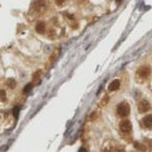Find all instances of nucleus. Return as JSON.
Wrapping results in <instances>:
<instances>
[{"label": "nucleus", "mask_w": 152, "mask_h": 152, "mask_svg": "<svg viewBox=\"0 0 152 152\" xmlns=\"http://www.w3.org/2000/svg\"><path fill=\"white\" fill-rule=\"evenodd\" d=\"M117 113L120 117L128 116L130 113V106L127 102H122L117 107Z\"/></svg>", "instance_id": "f257e3e1"}, {"label": "nucleus", "mask_w": 152, "mask_h": 152, "mask_svg": "<svg viewBox=\"0 0 152 152\" xmlns=\"http://www.w3.org/2000/svg\"><path fill=\"white\" fill-rule=\"evenodd\" d=\"M151 70L149 66H143L140 67L137 71V77L142 80H145L151 75Z\"/></svg>", "instance_id": "f03ea898"}, {"label": "nucleus", "mask_w": 152, "mask_h": 152, "mask_svg": "<svg viewBox=\"0 0 152 152\" xmlns=\"http://www.w3.org/2000/svg\"><path fill=\"white\" fill-rule=\"evenodd\" d=\"M150 104L146 100H142L139 102L138 105V112L140 113H146L150 110Z\"/></svg>", "instance_id": "7ed1b4c3"}, {"label": "nucleus", "mask_w": 152, "mask_h": 152, "mask_svg": "<svg viewBox=\"0 0 152 152\" xmlns=\"http://www.w3.org/2000/svg\"><path fill=\"white\" fill-rule=\"evenodd\" d=\"M119 129L123 132L127 133L132 130V123L128 119H125L119 124Z\"/></svg>", "instance_id": "20e7f679"}, {"label": "nucleus", "mask_w": 152, "mask_h": 152, "mask_svg": "<svg viewBox=\"0 0 152 152\" xmlns=\"http://www.w3.org/2000/svg\"><path fill=\"white\" fill-rule=\"evenodd\" d=\"M120 87V81L118 79L114 80L111 82L110 84L109 85V87H108V90L109 91L112 92V91H115L118 90Z\"/></svg>", "instance_id": "39448f33"}, {"label": "nucleus", "mask_w": 152, "mask_h": 152, "mask_svg": "<svg viewBox=\"0 0 152 152\" xmlns=\"http://www.w3.org/2000/svg\"><path fill=\"white\" fill-rule=\"evenodd\" d=\"M46 3L44 0H35L33 3V8L36 11H40L45 6Z\"/></svg>", "instance_id": "423d86ee"}, {"label": "nucleus", "mask_w": 152, "mask_h": 152, "mask_svg": "<svg viewBox=\"0 0 152 152\" xmlns=\"http://www.w3.org/2000/svg\"><path fill=\"white\" fill-rule=\"evenodd\" d=\"M143 124L146 128L152 129V115H148L144 118Z\"/></svg>", "instance_id": "0eeeda50"}, {"label": "nucleus", "mask_w": 152, "mask_h": 152, "mask_svg": "<svg viewBox=\"0 0 152 152\" xmlns=\"http://www.w3.org/2000/svg\"><path fill=\"white\" fill-rule=\"evenodd\" d=\"M45 31V24L43 22H39L36 26V31L40 34H43Z\"/></svg>", "instance_id": "6e6552de"}, {"label": "nucleus", "mask_w": 152, "mask_h": 152, "mask_svg": "<svg viewBox=\"0 0 152 152\" xmlns=\"http://www.w3.org/2000/svg\"><path fill=\"white\" fill-rule=\"evenodd\" d=\"M6 84H7L8 87H9L11 89H14L16 87V82L15 81V79H13V78H9V79L7 80Z\"/></svg>", "instance_id": "1a4fd4ad"}, {"label": "nucleus", "mask_w": 152, "mask_h": 152, "mask_svg": "<svg viewBox=\"0 0 152 152\" xmlns=\"http://www.w3.org/2000/svg\"><path fill=\"white\" fill-rule=\"evenodd\" d=\"M7 100L6 92L4 90H0V102H5Z\"/></svg>", "instance_id": "9d476101"}, {"label": "nucleus", "mask_w": 152, "mask_h": 152, "mask_svg": "<svg viewBox=\"0 0 152 152\" xmlns=\"http://www.w3.org/2000/svg\"><path fill=\"white\" fill-rule=\"evenodd\" d=\"M13 116H15V118L16 119H18V115H19V112H20V109H19V107H18V106H15V107H14V109H13Z\"/></svg>", "instance_id": "9b49d317"}, {"label": "nucleus", "mask_w": 152, "mask_h": 152, "mask_svg": "<svg viewBox=\"0 0 152 152\" xmlns=\"http://www.w3.org/2000/svg\"><path fill=\"white\" fill-rule=\"evenodd\" d=\"M32 88H33V85H32V84H28V85H27L26 86L24 87V93H28V92L31 91V89H32Z\"/></svg>", "instance_id": "f8f14e48"}, {"label": "nucleus", "mask_w": 152, "mask_h": 152, "mask_svg": "<svg viewBox=\"0 0 152 152\" xmlns=\"http://www.w3.org/2000/svg\"><path fill=\"white\" fill-rule=\"evenodd\" d=\"M56 1L57 5H62V3L64 2V0H56Z\"/></svg>", "instance_id": "ddd939ff"}]
</instances>
